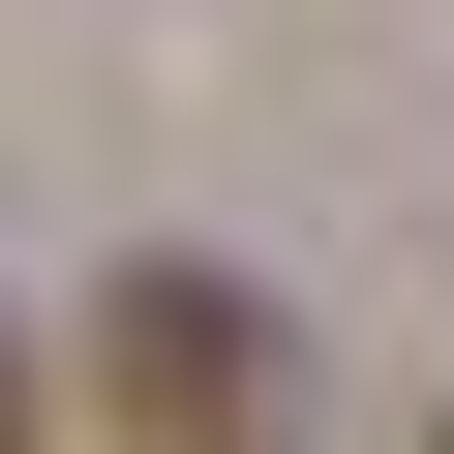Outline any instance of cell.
<instances>
[{"mask_svg":"<svg viewBox=\"0 0 454 454\" xmlns=\"http://www.w3.org/2000/svg\"><path fill=\"white\" fill-rule=\"evenodd\" d=\"M0 454H31V333H0Z\"/></svg>","mask_w":454,"mask_h":454,"instance_id":"obj_2","label":"cell"},{"mask_svg":"<svg viewBox=\"0 0 454 454\" xmlns=\"http://www.w3.org/2000/svg\"><path fill=\"white\" fill-rule=\"evenodd\" d=\"M91 394H121L152 454H273V303H243V273H182V243H152V273L91 303Z\"/></svg>","mask_w":454,"mask_h":454,"instance_id":"obj_1","label":"cell"}]
</instances>
